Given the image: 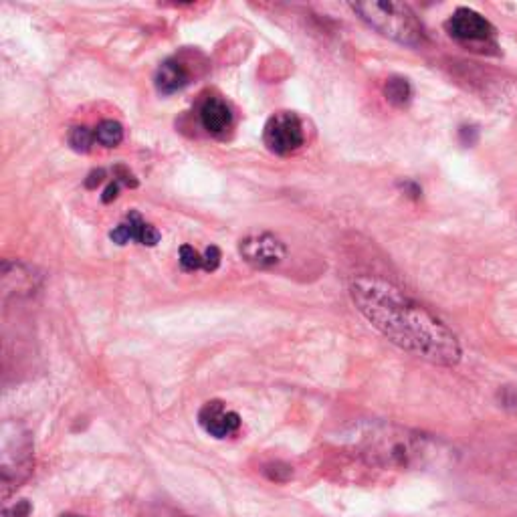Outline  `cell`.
<instances>
[{"label":"cell","instance_id":"1","mask_svg":"<svg viewBox=\"0 0 517 517\" xmlns=\"http://www.w3.org/2000/svg\"><path fill=\"white\" fill-rule=\"evenodd\" d=\"M350 297L358 312L388 342L439 366H457L463 350L457 336L427 307L378 277H356Z\"/></svg>","mask_w":517,"mask_h":517},{"label":"cell","instance_id":"2","mask_svg":"<svg viewBox=\"0 0 517 517\" xmlns=\"http://www.w3.org/2000/svg\"><path fill=\"white\" fill-rule=\"evenodd\" d=\"M358 447L370 463L398 469L425 465L437 453L429 437L392 425L366 427L358 437Z\"/></svg>","mask_w":517,"mask_h":517},{"label":"cell","instance_id":"3","mask_svg":"<svg viewBox=\"0 0 517 517\" xmlns=\"http://www.w3.org/2000/svg\"><path fill=\"white\" fill-rule=\"evenodd\" d=\"M352 11L360 15L364 23H368L380 35L408 45L417 47L425 41V29L417 15L410 7L402 3H356Z\"/></svg>","mask_w":517,"mask_h":517},{"label":"cell","instance_id":"4","mask_svg":"<svg viewBox=\"0 0 517 517\" xmlns=\"http://www.w3.org/2000/svg\"><path fill=\"white\" fill-rule=\"evenodd\" d=\"M33 463V443L19 425H7L3 431V483L23 481Z\"/></svg>","mask_w":517,"mask_h":517},{"label":"cell","instance_id":"5","mask_svg":"<svg viewBox=\"0 0 517 517\" xmlns=\"http://www.w3.org/2000/svg\"><path fill=\"white\" fill-rule=\"evenodd\" d=\"M305 142L303 122L295 112L273 114L263 128V144L277 156H289L297 152Z\"/></svg>","mask_w":517,"mask_h":517},{"label":"cell","instance_id":"6","mask_svg":"<svg viewBox=\"0 0 517 517\" xmlns=\"http://www.w3.org/2000/svg\"><path fill=\"white\" fill-rule=\"evenodd\" d=\"M239 253L245 263L255 269H269L283 261L287 249L285 243L271 233L249 235L239 243Z\"/></svg>","mask_w":517,"mask_h":517},{"label":"cell","instance_id":"7","mask_svg":"<svg viewBox=\"0 0 517 517\" xmlns=\"http://www.w3.org/2000/svg\"><path fill=\"white\" fill-rule=\"evenodd\" d=\"M241 417L223 400H209L198 410V425L213 439H231L241 429Z\"/></svg>","mask_w":517,"mask_h":517},{"label":"cell","instance_id":"8","mask_svg":"<svg viewBox=\"0 0 517 517\" xmlns=\"http://www.w3.org/2000/svg\"><path fill=\"white\" fill-rule=\"evenodd\" d=\"M447 31L463 43H485L495 35L493 25L471 9H457L447 21Z\"/></svg>","mask_w":517,"mask_h":517},{"label":"cell","instance_id":"9","mask_svg":"<svg viewBox=\"0 0 517 517\" xmlns=\"http://www.w3.org/2000/svg\"><path fill=\"white\" fill-rule=\"evenodd\" d=\"M110 239L120 247H124L128 243L156 247L160 243L162 235L154 225L146 223L138 211H130L124 217V221H120L118 227H114V231L110 233Z\"/></svg>","mask_w":517,"mask_h":517},{"label":"cell","instance_id":"10","mask_svg":"<svg viewBox=\"0 0 517 517\" xmlns=\"http://www.w3.org/2000/svg\"><path fill=\"white\" fill-rule=\"evenodd\" d=\"M233 118L231 106L219 95L206 97L198 108L200 126L215 138H223L233 128Z\"/></svg>","mask_w":517,"mask_h":517},{"label":"cell","instance_id":"11","mask_svg":"<svg viewBox=\"0 0 517 517\" xmlns=\"http://www.w3.org/2000/svg\"><path fill=\"white\" fill-rule=\"evenodd\" d=\"M154 83L162 95H172L190 83V71L178 59H168L158 67Z\"/></svg>","mask_w":517,"mask_h":517},{"label":"cell","instance_id":"12","mask_svg":"<svg viewBox=\"0 0 517 517\" xmlns=\"http://www.w3.org/2000/svg\"><path fill=\"white\" fill-rule=\"evenodd\" d=\"M95 142L103 148H116L124 142V126L116 120H103L93 128Z\"/></svg>","mask_w":517,"mask_h":517},{"label":"cell","instance_id":"13","mask_svg":"<svg viewBox=\"0 0 517 517\" xmlns=\"http://www.w3.org/2000/svg\"><path fill=\"white\" fill-rule=\"evenodd\" d=\"M384 95L392 103V106H406L412 97V87L404 77H390L384 83Z\"/></svg>","mask_w":517,"mask_h":517},{"label":"cell","instance_id":"14","mask_svg":"<svg viewBox=\"0 0 517 517\" xmlns=\"http://www.w3.org/2000/svg\"><path fill=\"white\" fill-rule=\"evenodd\" d=\"M95 132L91 128H85V126H77L69 132V146L75 150V152H81V154H87L91 152V148L95 146Z\"/></svg>","mask_w":517,"mask_h":517},{"label":"cell","instance_id":"15","mask_svg":"<svg viewBox=\"0 0 517 517\" xmlns=\"http://www.w3.org/2000/svg\"><path fill=\"white\" fill-rule=\"evenodd\" d=\"M178 263L182 267V271H204V257L202 253H198L194 247L190 245H182L180 253H178Z\"/></svg>","mask_w":517,"mask_h":517},{"label":"cell","instance_id":"16","mask_svg":"<svg viewBox=\"0 0 517 517\" xmlns=\"http://www.w3.org/2000/svg\"><path fill=\"white\" fill-rule=\"evenodd\" d=\"M202 257H204V271L206 273H213V271H217L219 269V265H221V251H219V247H215V245H211V247H206L204 249V253H202Z\"/></svg>","mask_w":517,"mask_h":517},{"label":"cell","instance_id":"17","mask_svg":"<svg viewBox=\"0 0 517 517\" xmlns=\"http://www.w3.org/2000/svg\"><path fill=\"white\" fill-rule=\"evenodd\" d=\"M120 188H122V182H118L116 178L106 186V190H103V194H101V200L103 202H112V200H116L118 198V194H120Z\"/></svg>","mask_w":517,"mask_h":517},{"label":"cell","instance_id":"18","mask_svg":"<svg viewBox=\"0 0 517 517\" xmlns=\"http://www.w3.org/2000/svg\"><path fill=\"white\" fill-rule=\"evenodd\" d=\"M103 180H106V170H93V172L89 174V178L85 180V186H87V188H95V186L101 184Z\"/></svg>","mask_w":517,"mask_h":517},{"label":"cell","instance_id":"19","mask_svg":"<svg viewBox=\"0 0 517 517\" xmlns=\"http://www.w3.org/2000/svg\"><path fill=\"white\" fill-rule=\"evenodd\" d=\"M61 517H83V515H77V513H65V515H61Z\"/></svg>","mask_w":517,"mask_h":517}]
</instances>
